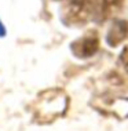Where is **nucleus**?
Segmentation results:
<instances>
[{
  "mask_svg": "<svg viewBox=\"0 0 128 131\" xmlns=\"http://www.w3.org/2000/svg\"><path fill=\"white\" fill-rule=\"evenodd\" d=\"M7 35V29L4 26V24H3V21L0 19V37H4Z\"/></svg>",
  "mask_w": 128,
  "mask_h": 131,
  "instance_id": "1",
  "label": "nucleus"
},
{
  "mask_svg": "<svg viewBox=\"0 0 128 131\" xmlns=\"http://www.w3.org/2000/svg\"><path fill=\"white\" fill-rule=\"evenodd\" d=\"M123 59H124V61H125V62H128V48H125V50H124V52H123Z\"/></svg>",
  "mask_w": 128,
  "mask_h": 131,
  "instance_id": "2",
  "label": "nucleus"
}]
</instances>
